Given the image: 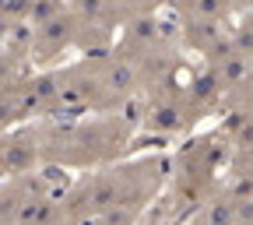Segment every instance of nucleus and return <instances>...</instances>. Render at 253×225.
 I'll return each instance as SVG.
<instances>
[{
	"mask_svg": "<svg viewBox=\"0 0 253 225\" xmlns=\"http://www.w3.org/2000/svg\"><path fill=\"white\" fill-rule=\"evenodd\" d=\"M113 197H116V186H113V183H102L99 190H95V204H99V208L113 204Z\"/></svg>",
	"mask_w": 253,
	"mask_h": 225,
	"instance_id": "obj_2",
	"label": "nucleus"
},
{
	"mask_svg": "<svg viewBox=\"0 0 253 225\" xmlns=\"http://www.w3.org/2000/svg\"><path fill=\"white\" fill-rule=\"evenodd\" d=\"M130 81H134V74H130V67H126V63H120V67H113V71H109V85H113V88H120V91L130 88Z\"/></svg>",
	"mask_w": 253,
	"mask_h": 225,
	"instance_id": "obj_1",
	"label": "nucleus"
}]
</instances>
